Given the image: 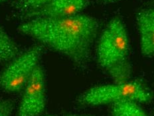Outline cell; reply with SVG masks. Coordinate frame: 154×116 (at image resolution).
<instances>
[{"mask_svg": "<svg viewBox=\"0 0 154 116\" xmlns=\"http://www.w3.org/2000/svg\"><path fill=\"white\" fill-rule=\"evenodd\" d=\"M100 22L91 15L78 14L59 18H37L25 21L19 33L44 47L66 57L79 69L91 63L92 50L100 31Z\"/></svg>", "mask_w": 154, "mask_h": 116, "instance_id": "1", "label": "cell"}, {"mask_svg": "<svg viewBox=\"0 0 154 116\" xmlns=\"http://www.w3.org/2000/svg\"><path fill=\"white\" fill-rule=\"evenodd\" d=\"M98 64L114 83L129 81L131 75L130 44L126 25L119 16L108 22L96 46Z\"/></svg>", "mask_w": 154, "mask_h": 116, "instance_id": "2", "label": "cell"}, {"mask_svg": "<svg viewBox=\"0 0 154 116\" xmlns=\"http://www.w3.org/2000/svg\"><path fill=\"white\" fill-rule=\"evenodd\" d=\"M153 96L147 87L139 80L122 83L94 86L86 90L76 99L82 107H94L122 100L137 103H150Z\"/></svg>", "mask_w": 154, "mask_h": 116, "instance_id": "3", "label": "cell"}, {"mask_svg": "<svg viewBox=\"0 0 154 116\" xmlns=\"http://www.w3.org/2000/svg\"><path fill=\"white\" fill-rule=\"evenodd\" d=\"M45 47L34 44L13 59L0 72V89L9 93L23 90L33 71L38 65Z\"/></svg>", "mask_w": 154, "mask_h": 116, "instance_id": "4", "label": "cell"}, {"mask_svg": "<svg viewBox=\"0 0 154 116\" xmlns=\"http://www.w3.org/2000/svg\"><path fill=\"white\" fill-rule=\"evenodd\" d=\"M46 103L45 73L39 64L23 89L17 116H39L45 109Z\"/></svg>", "mask_w": 154, "mask_h": 116, "instance_id": "5", "label": "cell"}, {"mask_svg": "<svg viewBox=\"0 0 154 116\" xmlns=\"http://www.w3.org/2000/svg\"><path fill=\"white\" fill-rule=\"evenodd\" d=\"M89 5L88 0H52L35 10L23 14L25 20L37 18H59L80 14Z\"/></svg>", "mask_w": 154, "mask_h": 116, "instance_id": "6", "label": "cell"}, {"mask_svg": "<svg viewBox=\"0 0 154 116\" xmlns=\"http://www.w3.org/2000/svg\"><path fill=\"white\" fill-rule=\"evenodd\" d=\"M140 49L143 56H154V6L142 9L136 14Z\"/></svg>", "mask_w": 154, "mask_h": 116, "instance_id": "7", "label": "cell"}, {"mask_svg": "<svg viewBox=\"0 0 154 116\" xmlns=\"http://www.w3.org/2000/svg\"><path fill=\"white\" fill-rule=\"evenodd\" d=\"M20 53L18 44L0 25V64L9 63Z\"/></svg>", "mask_w": 154, "mask_h": 116, "instance_id": "8", "label": "cell"}, {"mask_svg": "<svg viewBox=\"0 0 154 116\" xmlns=\"http://www.w3.org/2000/svg\"><path fill=\"white\" fill-rule=\"evenodd\" d=\"M112 116H149L137 102L122 100L112 104Z\"/></svg>", "mask_w": 154, "mask_h": 116, "instance_id": "9", "label": "cell"}, {"mask_svg": "<svg viewBox=\"0 0 154 116\" xmlns=\"http://www.w3.org/2000/svg\"><path fill=\"white\" fill-rule=\"evenodd\" d=\"M51 1L52 0H19L17 4V8L24 14L43 7Z\"/></svg>", "mask_w": 154, "mask_h": 116, "instance_id": "10", "label": "cell"}, {"mask_svg": "<svg viewBox=\"0 0 154 116\" xmlns=\"http://www.w3.org/2000/svg\"><path fill=\"white\" fill-rule=\"evenodd\" d=\"M14 102L11 99H0V116H11Z\"/></svg>", "mask_w": 154, "mask_h": 116, "instance_id": "11", "label": "cell"}, {"mask_svg": "<svg viewBox=\"0 0 154 116\" xmlns=\"http://www.w3.org/2000/svg\"><path fill=\"white\" fill-rule=\"evenodd\" d=\"M97 1L101 3V4L107 5V4H116V3L122 2V1H123V0H97Z\"/></svg>", "mask_w": 154, "mask_h": 116, "instance_id": "12", "label": "cell"}, {"mask_svg": "<svg viewBox=\"0 0 154 116\" xmlns=\"http://www.w3.org/2000/svg\"><path fill=\"white\" fill-rule=\"evenodd\" d=\"M65 116H86V115H77V114H67Z\"/></svg>", "mask_w": 154, "mask_h": 116, "instance_id": "13", "label": "cell"}, {"mask_svg": "<svg viewBox=\"0 0 154 116\" xmlns=\"http://www.w3.org/2000/svg\"><path fill=\"white\" fill-rule=\"evenodd\" d=\"M9 1V0H0V4H3V3H5V2H7Z\"/></svg>", "mask_w": 154, "mask_h": 116, "instance_id": "14", "label": "cell"}, {"mask_svg": "<svg viewBox=\"0 0 154 116\" xmlns=\"http://www.w3.org/2000/svg\"><path fill=\"white\" fill-rule=\"evenodd\" d=\"M149 4L150 5H152L153 6V5H154V0H151Z\"/></svg>", "mask_w": 154, "mask_h": 116, "instance_id": "15", "label": "cell"}, {"mask_svg": "<svg viewBox=\"0 0 154 116\" xmlns=\"http://www.w3.org/2000/svg\"><path fill=\"white\" fill-rule=\"evenodd\" d=\"M45 116H53V115H45Z\"/></svg>", "mask_w": 154, "mask_h": 116, "instance_id": "16", "label": "cell"}]
</instances>
